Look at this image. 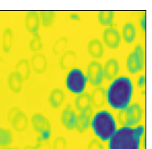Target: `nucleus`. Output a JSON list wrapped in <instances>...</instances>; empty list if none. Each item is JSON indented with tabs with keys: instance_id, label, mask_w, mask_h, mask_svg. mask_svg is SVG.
Wrapping results in <instances>:
<instances>
[{
	"instance_id": "5701e85b",
	"label": "nucleus",
	"mask_w": 152,
	"mask_h": 149,
	"mask_svg": "<svg viewBox=\"0 0 152 149\" xmlns=\"http://www.w3.org/2000/svg\"><path fill=\"white\" fill-rule=\"evenodd\" d=\"M14 40V32L12 28H5L2 36V49L6 54L10 53Z\"/></svg>"
},
{
	"instance_id": "9b49d317",
	"label": "nucleus",
	"mask_w": 152,
	"mask_h": 149,
	"mask_svg": "<svg viewBox=\"0 0 152 149\" xmlns=\"http://www.w3.org/2000/svg\"><path fill=\"white\" fill-rule=\"evenodd\" d=\"M92 108L81 111L77 116L75 129L79 134H83L90 127L92 120Z\"/></svg>"
},
{
	"instance_id": "20e7f679",
	"label": "nucleus",
	"mask_w": 152,
	"mask_h": 149,
	"mask_svg": "<svg viewBox=\"0 0 152 149\" xmlns=\"http://www.w3.org/2000/svg\"><path fill=\"white\" fill-rule=\"evenodd\" d=\"M88 80L81 69L74 67L69 71L66 77V87L72 93L79 95L85 90Z\"/></svg>"
},
{
	"instance_id": "cd10ccee",
	"label": "nucleus",
	"mask_w": 152,
	"mask_h": 149,
	"mask_svg": "<svg viewBox=\"0 0 152 149\" xmlns=\"http://www.w3.org/2000/svg\"><path fill=\"white\" fill-rule=\"evenodd\" d=\"M13 141L11 130L0 127V147H7Z\"/></svg>"
},
{
	"instance_id": "6ab92c4d",
	"label": "nucleus",
	"mask_w": 152,
	"mask_h": 149,
	"mask_svg": "<svg viewBox=\"0 0 152 149\" xmlns=\"http://www.w3.org/2000/svg\"><path fill=\"white\" fill-rule=\"evenodd\" d=\"M74 104L77 110H78L79 112L91 108L92 103H91V95L87 92H83L79 95H77L74 100Z\"/></svg>"
},
{
	"instance_id": "c756f323",
	"label": "nucleus",
	"mask_w": 152,
	"mask_h": 149,
	"mask_svg": "<svg viewBox=\"0 0 152 149\" xmlns=\"http://www.w3.org/2000/svg\"><path fill=\"white\" fill-rule=\"evenodd\" d=\"M29 47L30 50L32 52H39L43 49V42H42V37L40 35L37 36H33L32 38L30 40Z\"/></svg>"
},
{
	"instance_id": "4be33fe9",
	"label": "nucleus",
	"mask_w": 152,
	"mask_h": 149,
	"mask_svg": "<svg viewBox=\"0 0 152 149\" xmlns=\"http://www.w3.org/2000/svg\"><path fill=\"white\" fill-rule=\"evenodd\" d=\"M15 70L21 74L24 80H27L31 74V65L29 60L26 58L20 59L16 64Z\"/></svg>"
},
{
	"instance_id": "4468645a",
	"label": "nucleus",
	"mask_w": 152,
	"mask_h": 149,
	"mask_svg": "<svg viewBox=\"0 0 152 149\" xmlns=\"http://www.w3.org/2000/svg\"><path fill=\"white\" fill-rule=\"evenodd\" d=\"M22 76L17 71H12L7 77V84L9 88L12 93L19 94L22 89V85L24 82Z\"/></svg>"
},
{
	"instance_id": "4c0bfd02",
	"label": "nucleus",
	"mask_w": 152,
	"mask_h": 149,
	"mask_svg": "<svg viewBox=\"0 0 152 149\" xmlns=\"http://www.w3.org/2000/svg\"><path fill=\"white\" fill-rule=\"evenodd\" d=\"M4 65V60H3V58L0 56V72H1V69H2L3 66Z\"/></svg>"
},
{
	"instance_id": "ea45409f",
	"label": "nucleus",
	"mask_w": 152,
	"mask_h": 149,
	"mask_svg": "<svg viewBox=\"0 0 152 149\" xmlns=\"http://www.w3.org/2000/svg\"><path fill=\"white\" fill-rule=\"evenodd\" d=\"M7 149H20V148H18V147H14V148H9Z\"/></svg>"
},
{
	"instance_id": "0eeeda50",
	"label": "nucleus",
	"mask_w": 152,
	"mask_h": 149,
	"mask_svg": "<svg viewBox=\"0 0 152 149\" xmlns=\"http://www.w3.org/2000/svg\"><path fill=\"white\" fill-rule=\"evenodd\" d=\"M86 77L91 86H99L104 80L103 66L102 64L95 60L90 62L87 66Z\"/></svg>"
},
{
	"instance_id": "473e14b6",
	"label": "nucleus",
	"mask_w": 152,
	"mask_h": 149,
	"mask_svg": "<svg viewBox=\"0 0 152 149\" xmlns=\"http://www.w3.org/2000/svg\"><path fill=\"white\" fill-rule=\"evenodd\" d=\"M19 109H20V108H19V107H17V106H14V107L10 108V110L8 111V113H7V120H8L9 123H11L13 116H15V113H17V112L18 111Z\"/></svg>"
},
{
	"instance_id": "7ed1b4c3",
	"label": "nucleus",
	"mask_w": 152,
	"mask_h": 149,
	"mask_svg": "<svg viewBox=\"0 0 152 149\" xmlns=\"http://www.w3.org/2000/svg\"><path fill=\"white\" fill-rule=\"evenodd\" d=\"M91 125L96 136L102 141H107L117 130V125L110 112L101 111L91 120Z\"/></svg>"
},
{
	"instance_id": "f257e3e1",
	"label": "nucleus",
	"mask_w": 152,
	"mask_h": 149,
	"mask_svg": "<svg viewBox=\"0 0 152 149\" xmlns=\"http://www.w3.org/2000/svg\"><path fill=\"white\" fill-rule=\"evenodd\" d=\"M134 87L129 77L121 76L114 79L107 90V100L111 108L121 110L129 105Z\"/></svg>"
},
{
	"instance_id": "2f4dec72",
	"label": "nucleus",
	"mask_w": 152,
	"mask_h": 149,
	"mask_svg": "<svg viewBox=\"0 0 152 149\" xmlns=\"http://www.w3.org/2000/svg\"><path fill=\"white\" fill-rule=\"evenodd\" d=\"M87 149H104V147L99 140L92 139L89 142Z\"/></svg>"
},
{
	"instance_id": "c9c22d12",
	"label": "nucleus",
	"mask_w": 152,
	"mask_h": 149,
	"mask_svg": "<svg viewBox=\"0 0 152 149\" xmlns=\"http://www.w3.org/2000/svg\"><path fill=\"white\" fill-rule=\"evenodd\" d=\"M140 25L142 30L146 31V13H144L141 16L140 19Z\"/></svg>"
},
{
	"instance_id": "a19ab883",
	"label": "nucleus",
	"mask_w": 152,
	"mask_h": 149,
	"mask_svg": "<svg viewBox=\"0 0 152 149\" xmlns=\"http://www.w3.org/2000/svg\"><path fill=\"white\" fill-rule=\"evenodd\" d=\"M2 149H7V148H2Z\"/></svg>"
},
{
	"instance_id": "f3484780",
	"label": "nucleus",
	"mask_w": 152,
	"mask_h": 149,
	"mask_svg": "<svg viewBox=\"0 0 152 149\" xmlns=\"http://www.w3.org/2000/svg\"><path fill=\"white\" fill-rule=\"evenodd\" d=\"M91 103L96 108H100L105 105L107 100V90L103 87L97 86L91 95Z\"/></svg>"
},
{
	"instance_id": "a211bd4d",
	"label": "nucleus",
	"mask_w": 152,
	"mask_h": 149,
	"mask_svg": "<svg viewBox=\"0 0 152 149\" xmlns=\"http://www.w3.org/2000/svg\"><path fill=\"white\" fill-rule=\"evenodd\" d=\"M87 50L92 58L100 59L104 54V47L102 42L99 39H92L88 43Z\"/></svg>"
},
{
	"instance_id": "393cba45",
	"label": "nucleus",
	"mask_w": 152,
	"mask_h": 149,
	"mask_svg": "<svg viewBox=\"0 0 152 149\" xmlns=\"http://www.w3.org/2000/svg\"><path fill=\"white\" fill-rule=\"evenodd\" d=\"M56 12L53 10H42L39 12L40 20L42 26L45 27H51L56 19Z\"/></svg>"
},
{
	"instance_id": "dca6fc26",
	"label": "nucleus",
	"mask_w": 152,
	"mask_h": 149,
	"mask_svg": "<svg viewBox=\"0 0 152 149\" xmlns=\"http://www.w3.org/2000/svg\"><path fill=\"white\" fill-rule=\"evenodd\" d=\"M77 60L76 52L74 50L66 51L61 55L59 59V65L62 70H72Z\"/></svg>"
},
{
	"instance_id": "423d86ee",
	"label": "nucleus",
	"mask_w": 152,
	"mask_h": 149,
	"mask_svg": "<svg viewBox=\"0 0 152 149\" xmlns=\"http://www.w3.org/2000/svg\"><path fill=\"white\" fill-rule=\"evenodd\" d=\"M144 51L142 46L137 45L127 58L126 67L129 72L135 74L142 70L144 65Z\"/></svg>"
},
{
	"instance_id": "b1692460",
	"label": "nucleus",
	"mask_w": 152,
	"mask_h": 149,
	"mask_svg": "<svg viewBox=\"0 0 152 149\" xmlns=\"http://www.w3.org/2000/svg\"><path fill=\"white\" fill-rule=\"evenodd\" d=\"M136 28L132 22L125 23L122 29V36L126 43L131 44L135 40Z\"/></svg>"
},
{
	"instance_id": "58836bf2",
	"label": "nucleus",
	"mask_w": 152,
	"mask_h": 149,
	"mask_svg": "<svg viewBox=\"0 0 152 149\" xmlns=\"http://www.w3.org/2000/svg\"><path fill=\"white\" fill-rule=\"evenodd\" d=\"M24 149H36V147L35 145H26V146L24 147Z\"/></svg>"
},
{
	"instance_id": "c85d7f7f",
	"label": "nucleus",
	"mask_w": 152,
	"mask_h": 149,
	"mask_svg": "<svg viewBox=\"0 0 152 149\" xmlns=\"http://www.w3.org/2000/svg\"><path fill=\"white\" fill-rule=\"evenodd\" d=\"M117 120L122 127H132L127 108L119 110L117 114Z\"/></svg>"
},
{
	"instance_id": "1a4fd4ad",
	"label": "nucleus",
	"mask_w": 152,
	"mask_h": 149,
	"mask_svg": "<svg viewBox=\"0 0 152 149\" xmlns=\"http://www.w3.org/2000/svg\"><path fill=\"white\" fill-rule=\"evenodd\" d=\"M40 24H41V20L38 12L30 10L26 12L25 16L26 29L33 36L39 35V31Z\"/></svg>"
},
{
	"instance_id": "e433bc0d",
	"label": "nucleus",
	"mask_w": 152,
	"mask_h": 149,
	"mask_svg": "<svg viewBox=\"0 0 152 149\" xmlns=\"http://www.w3.org/2000/svg\"><path fill=\"white\" fill-rule=\"evenodd\" d=\"M69 18L70 19L74 21H80L81 20V17L77 12H72L69 15Z\"/></svg>"
},
{
	"instance_id": "aec40b11",
	"label": "nucleus",
	"mask_w": 152,
	"mask_h": 149,
	"mask_svg": "<svg viewBox=\"0 0 152 149\" xmlns=\"http://www.w3.org/2000/svg\"><path fill=\"white\" fill-rule=\"evenodd\" d=\"M65 93L61 88H54L51 91L49 96V102L53 108H59L65 100Z\"/></svg>"
},
{
	"instance_id": "a878e982",
	"label": "nucleus",
	"mask_w": 152,
	"mask_h": 149,
	"mask_svg": "<svg viewBox=\"0 0 152 149\" xmlns=\"http://www.w3.org/2000/svg\"><path fill=\"white\" fill-rule=\"evenodd\" d=\"M114 12L111 10H102L98 14V20L102 26L111 27L113 25Z\"/></svg>"
},
{
	"instance_id": "bb28decb",
	"label": "nucleus",
	"mask_w": 152,
	"mask_h": 149,
	"mask_svg": "<svg viewBox=\"0 0 152 149\" xmlns=\"http://www.w3.org/2000/svg\"><path fill=\"white\" fill-rule=\"evenodd\" d=\"M68 44V39L66 36H61L58 38L52 47V52L55 55H62L64 52Z\"/></svg>"
},
{
	"instance_id": "412c9836",
	"label": "nucleus",
	"mask_w": 152,
	"mask_h": 149,
	"mask_svg": "<svg viewBox=\"0 0 152 149\" xmlns=\"http://www.w3.org/2000/svg\"><path fill=\"white\" fill-rule=\"evenodd\" d=\"M127 111L130 118L132 126L137 125L142 118L143 111L140 104L138 103H134L133 104L129 105L127 107Z\"/></svg>"
},
{
	"instance_id": "f704fd0d",
	"label": "nucleus",
	"mask_w": 152,
	"mask_h": 149,
	"mask_svg": "<svg viewBox=\"0 0 152 149\" xmlns=\"http://www.w3.org/2000/svg\"><path fill=\"white\" fill-rule=\"evenodd\" d=\"M145 85H146V77L144 74H142V75L139 76V77L138 78L137 86L139 88H142L145 86Z\"/></svg>"
},
{
	"instance_id": "f03ea898",
	"label": "nucleus",
	"mask_w": 152,
	"mask_h": 149,
	"mask_svg": "<svg viewBox=\"0 0 152 149\" xmlns=\"http://www.w3.org/2000/svg\"><path fill=\"white\" fill-rule=\"evenodd\" d=\"M144 133L142 125L135 128L121 127L109 140V149H140L141 138Z\"/></svg>"
},
{
	"instance_id": "2eb2a0df",
	"label": "nucleus",
	"mask_w": 152,
	"mask_h": 149,
	"mask_svg": "<svg viewBox=\"0 0 152 149\" xmlns=\"http://www.w3.org/2000/svg\"><path fill=\"white\" fill-rule=\"evenodd\" d=\"M31 65L35 72L42 74L47 68V59L43 53L36 52L31 57Z\"/></svg>"
},
{
	"instance_id": "39448f33",
	"label": "nucleus",
	"mask_w": 152,
	"mask_h": 149,
	"mask_svg": "<svg viewBox=\"0 0 152 149\" xmlns=\"http://www.w3.org/2000/svg\"><path fill=\"white\" fill-rule=\"evenodd\" d=\"M31 122L34 130L39 135L38 142L48 141L52 133V125L48 118L41 113H36L31 117Z\"/></svg>"
},
{
	"instance_id": "9d476101",
	"label": "nucleus",
	"mask_w": 152,
	"mask_h": 149,
	"mask_svg": "<svg viewBox=\"0 0 152 149\" xmlns=\"http://www.w3.org/2000/svg\"><path fill=\"white\" fill-rule=\"evenodd\" d=\"M77 116V113L72 108V105H66L61 113V123L67 130H74L76 126Z\"/></svg>"
},
{
	"instance_id": "6e6552de",
	"label": "nucleus",
	"mask_w": 152,
	"mask_h": 149,
	"mask_svg": "<svg viewBox=\"0 0 152 149\" xmlns=\"http://www.w3.org/2000/svg\"><path fill=\"white\" fill-rule=\"evenodd\" d=\"M102 40L109 48L114 49L119 47L121 37L118 30L116 28L109 27L104 30L103 32Z\"/></svg>"
},
{
	"instance_id": "ddd939ff",
	"label": "nucleus",
	"mask_w": 152,
	"mask_h": 149,
	"mask_svg": "<svg viewBox=\"0 0 152 149\" xmlns=\"http://www.w3.org/2000/svg\"><path fill=\"white\" fill-rule=\"evenodd\" d=\"M119 72V63L115 58H110L106 62L103 67L104 78L112 80L117 76Z\"/></svg>"
},
{
	"instance_id": "f8f14e48",
	"label": "nucleus",
	"mask_w": 152,
	"mask_h": 149,
	"mask_svg": "<svg viewBox=\"0 0 152 149\" xmlns=\"http://www.w3.org/2000/svg\"><path fill=\"white\" fill-rule=\"evenodd\" d=\"M10 123H11L12 128L16 131L22 132L27 128L28 124H29V119H28V117L26 115V113L22 110L19 109L13 116Z\"/></svg>"
},
{
	"instance_id": "7c9ffc66",
	"label": "nucleus",
	"mask_w": 152,
	"mask_h": 149,
	"mask_svg": "<svg viewBox=\"0 0 152 149\" xmlns=\"http://www.w3.org/2000/svg\"><path fill=\"white\" fill-rule=\"evenodd\" d=\"M67 141L66 138L63 136H58L55 138L52 145V149H66Z\"/></svg>"
},
{
	"instance_id": "72a5a7b5",
	"label": "nucleus",
	"mask_w": 152,
	"mask_h": 149,
	"mask_svg": "<svg viewBox=\"0 0 152 149\" xmlns=\"http://www.w3.org/2000/svg\"><path fill=\"white\" fill-rule=\"evenodd\" d=\"M44 142H38V143L35 145L36 149H52L48 143H44Z\"/></svg>"
}]
</instances>
